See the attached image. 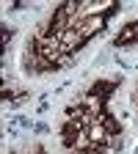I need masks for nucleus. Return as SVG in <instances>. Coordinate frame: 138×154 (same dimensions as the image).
<instances>
[{
	"label": "nucleus",
	"instance_id": "f257e3e1",
	"mask_svg": "<svg viewBox=\"0 0 138 154\" xmlns=\"http://www.w3.org/2000/svg\"><path fill=\"white\" fill-rule=\"evenodd\" d=\"M102 22H105V17H86V19H77V22L72 25L77 33H80L83 38H88L91 33H97V30H100L102 28Z\"/></svg>",
	"mask_w": 138,
	"mask_h": 154
}]
</instances>
